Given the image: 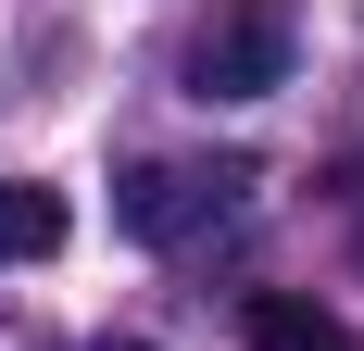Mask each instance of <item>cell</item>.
<instances>
[{
  "label": "cell",
  "instance_id": "6da1fadb",
  "mask_svg": "<svg viewBox=\"0 0 364 351\" xmlns=\"http://www.w3.org/2000/svg\"><path fill=\"white\" fill-rule=\"evenodd\" d=\"M289 63H301L289 0H214V26L188 38V101H277Z\"/></svg>",
  "mask_w": 364,
  "mask_h": 351
},
{
  "label": "cell",
  "instance_id": "7a4b0ae2",
  "mask_svg": "<svg viewBox=\"0 0 364 351\" xmlns=\"http://www.w3.org/2000/svg\"><path fill=\"white\" fill-rule=\"evenodd\" d=\"M239 188H252V163H139L126 188H113V226L151 239V251H176V239H201Z\"/></svg>",
  "mask_w": 364,
  "mask_h": 351
},
{
  "label": "cell",
  "instance_id": "3957f363",
  "mask_svg": "<svg viewBox=\"0 0 364 351\" xmlns=\"http://www.w3.org/2000/svg\"><path fill=\"white\" fill-rule=\"evenodd\" d=\"M239 339L252 351H352V326L314 314L301 288H239Z\"/></svg>",
  "mask_w": 364,
  "mask_h": 351
},
{
  "label": "cell",
  "instance_id": "277c9868",
  "mask_svg": "<svg viewBox=\"0 0 364 351\" xmlns=\"http://www.w3.org/2000/svg\"><path fill=\"white\" fill-rule=\"evenodd\" d=\"M63 188H38V176H0V264H50L63 251Z\"/></svg>",
  "mask_w": 364,
  "mask_h": 351
},
{
  "label": "cell",
  "instance_id": "5b68a950",
  "mask_svg": "<svg viewBox=\"0 0 364 351\" xmlns=\"http://www.w3.org/2000/svg\"><path fill=\"white\" fill-rule=\"evenodd\" d=\"M327 201H339V213H352V226H364V151H352V163H339V188H327Z\"/></svg>",
  "mask_w": 364,
  "mask_h": 351
},
{
  "label": "cell",
  "instance_id": "8992f818",
  "mask_svg": "<svg viewBox=\"0 0 364 351\" xmlns=\"http://www.w3.org/2000/svg\"><path fill=\"white\" fill-rule=\"evenodd\" d=\"M113 351H151V339H113Z\"/></svg>",
  "mask_w": 364,
  "mask_h": 351
}]
</instances>
